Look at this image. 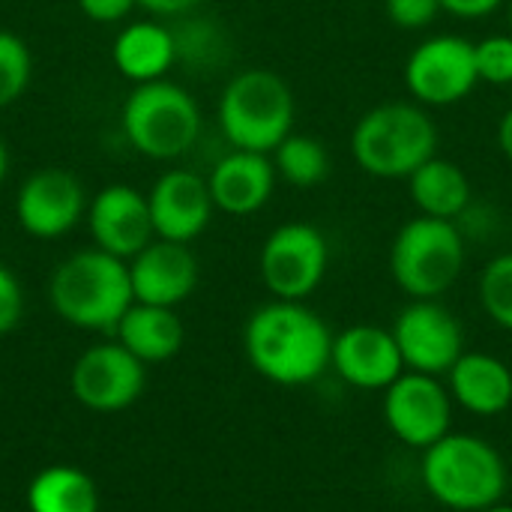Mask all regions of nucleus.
Listing matches in <instances>:
<instances>
[{"label": "nucleus", "instance_id": "1", "mask_svg": "<svg viewBox=\"0 0 512 512\" xmlns=\"http://www.w3.org/2000/svg\"><path fill=\"white\" fill-rule=\"evenodd\" d=\"M243 348L261 378L279 387H306L327 372L333 333L309 306L273 300L246 321Z\"/></svg>", "mask_w": 512, "mask_h": 512}, {"label": "nucleus", "instance_id": "2", "mask_svg": "<svg viewBox=\"0 0 512 512\" xmlns=\"http://www.w3.org/2000/svg\"><path fill=\"white\" fill-rule=\"evenodd\" d=\"M54 312L78 330H114L135 303L129 264L102 249H81L57 264L48 282Z\"/></svg>", "mask_w": 512, "mask_h": 512}, {"label": "nucleus", "instance_id": "3", "mask_svg": "<svg viewBox=\"0 0 512 512\" xmlns=\"http://www.w3.org/2000/svg\"><path fill=\"white\" fill-rule=\"evenodd\" d=\"M420 477L441 507L456 512H486L507 492L504 456L480 435H444L423 450Z\"/></svg>", "mask_w": 512, "mask_h": 512}, {"label": "nucleus", "instance_id": "4", "mask_svg": "<svg viewBox=\"0 0 512 512\" xmlns=\"http://www.w3.org/2000/svg\"><path fill=\"white\" fill-rule=\"evenodd\" d=\"M438 150V126L420 102H384L369 108L351 132V156L381 180H408Z\"/></svg>", "mask_w": 512, "mask_h": 512}, {"label": "nucleus", "instance_id": "5", "mask_svg": "<svg viewBox=\"0 0 512 512\" xmlns=\"http://www.w3.org/2000/svg\"><path fill=\"white\" fill-rule=\"evenodd\" d=\"M294 117V93L273 69H243L219 96V129L234 150L270 156L294 132Z\"/></svg>", "mask_w": 512, "mask_h": 512}, {"label": "nucleus", "instance_id": "6", "mask_svg": "<svg viewBox=\"0 0 512 512\" xmlns=\"http://www.w3.org/2000/svg\"><path fill=\"white\" fill-rule=\"evenodd\" d=\"M120 126L135 153L156 162H171L198 144L201 108L186 87L159 78L150 84H135L123 102Z\"/></svg>", "mask_w": 512, "mask_h": 512}, {"label": "nucleus", "instance_id": "7", "mask_svg": "<svg viewBox=\"0 0 512 512\" xmlns=\"http://www.w3.org/2000/svg\"><path fill=\"white\" fill-rule=\"evenodd\" d=\"M465 237L450 219L417 216L405 222L390 246V273L414 300H438L465 267Z\"/></svg>", "mask_w": 512, "mask_h": 512}, {"label": "nucleus", "instance_id": "8", "mask_svg": "<svg viewBox=\"0 0 512 512\" xmlns=\"http://www.w3.org/2000/svg\"><path fill=\"white\" fill-rule=\"evenodd\" d=\"M330 249L324 234L309 222H285L273 228L261 246L258 270L264 288L276 300L303 303L327 276Z\"/></svg>", "mask_w": 512, "mask_h": 512}, {"label": "nucleus", "instance_id": "9", "mask_svg": "<svg viewBox=\"0 0 512 512\" xmlns=\"http://www.w3.org/2000/svg\"><path fill=\"white\" fill-rule=\"evenodd\" d=\"M480 84L474 42L456 33H441L420 42L405 63V87L420 105H456Z\"/></svg>", "mask_w": 512, "mask_h": 512}, {"label": "nucleus", "instance_id": "10", "mask_svg": "<svg viewBox=\"0 0 512 512\" xmlns=\"http://www.w3.org/2000/svg\"><path fill=\"white\" fill-rule=\"evenodd\" d=\"M384 423L411 450H429L453 423V396L435 378L423 372H402L384 390Z\"/></svg>", "mask_w": 512, "mask_h": 512}, {"label": "nucleus", "instance_id": "11", "mask_svg": "<svg viewBox=\"0 0 512 512\" xmlns=\"http://www.w3.org/2000/svg\"><path fill=\"white\" fill-rule=\"evenodd\" d=\"M393 339L405 360V369L423 375H447L453 363L465 354V333L459 318L438 300L408 303L396 324Z\"/></svg>", "mask_w": 512, "mask_h": 512}, {"label": "nucleus", "instance_id": "12", "mask_svg": "<svg viewBox=\"0 0 512 512\" xmlns=\"http://www.w3.org/2000/svg\"><path fill=\"white\" fill-rule=\"evenodd\" d=\"M87 216V195L75 174L63 168L33 171L15 195V219L36 240H57Z\"/></svg>", "mask_w": 512, "mask_h": 512}, {"label": "nucleus", "instance_id": "13", "mask_svg": "<svg viewBox=\"0 0 512 512\" xmlns=\"http://www.w3.org/2000/svg\"><path fill=\"white\" fill-rule=\"evenodd\" d=\"M69 387L72 396L90 411H123L138 402L144 390V363L132 357L120 342H102L75 360Z\"/></svg>", "mask_w": 512, "mask_h": 512}, {"label": "nucleus", "instance_id": "14", "mask_svg": "<svg viewBox=\"0 0 512 512\" xmlns=\"http://www.w3.org/2000/svg\"><path fill=\"white\" fill-rule=\"evenodd\" d=\"M147 207L153 219V234L159 240L186 246L207 231L216 210L207 177L189 168H171L159 174L153 189L147 192Z\"/></svg>", "mask_w": 512, "mask_h": 512}, {"label": "nucleus", "instance_id": "15", "mask_svg": "<svg viewBox=\"0 0 512 512\" xmlns=\"http://www.w3.org/2000/svg\"><path fill=\"white\" fill-rule=\"evenodd\" d=\"M87 228L96 249L123 261L135 258L156 237L147 195L129 183H111L93 195L87 204Z\"/></svg>", "mask_w": 512, "mask_h": 512}, {"label": "nucleus", "instance_id": "16", "mask_svg": "<svg viewBox=\"0 0 512 512\" xmlns=\"http://www.w3.org/2000/svg\"><path fill=\"white\" fill-rule=\"evenodd\" d=\"M330 366L357 390H387L405 372L393 330L375 324H354L333 336Z\"/></svg>", "mask_w": 512, "mask_h": 512}, {"label": "nucleus", "instance_id": "17", "mask_svg": "<svg viewBox=\"0 0 512 512\" xmlns=\"http://www.w3.org/2000/svg\"><path fill=\"white\" fill-rule=\"evenodd\" d=\"M129 264V282L135 303L150 306H180L198 285V261L186 243L153 240Z\"/></svg>", "mask_w": 512, "mask_h": 512}, {"label": "nucleus", "instance_id": "18", "mask_svg": "<svg viewBox=\"0 0 512 512\" xmlns=\"http://www.w3.org/2000/svg\"><path fill=\"white\" fill-rule=\"evenodd\" d=\"M207 186L216 210L228 216H252L273 198L276 165L267 153L231 150L213 165Z\"/></svg>", "mask_w": 512, "mask_h": 512}, {"label": "nucleus", "instance_id": "19", "mask_svg": "<svg viewBox=\"0 0 512 512\" xmlns=\"http://www.w3.org/2000/svg\"><path fill=\"white\" fill-rule=\"evenodd\" d=\"M447 378L453 402L477 417H498L512 405V369L492 354L465 351Z\"/></svg>", "mask_w": 512, "mask_h": 512}, {"label": "nucleus", "instance_id": "20", "mask_svg": "<svg viewBox=\"0 0 512 512\" xmlns=\"http://www.w3.org/2000/svg\"><path fill=\"white\" fill-rule=\"evenodd\" d=\"M111 60L117 72L132 84L159 81L177 63L174 33L159 21H132L117 33L111 45Z\"/></svg>", "mask_w": 512, "mask_h": 512}, {"label": "nucleus", "instance_id": "21", "mask_svg": "<svg viewBox=\"0 0 512 512\" xmlns=\"http://www.w3.org/2000/svg\"><path fill=\"white\" fill-rule=\"evenodd\" d=\"M117 342L138 357L144 366L147 363H165L177 357L183 348V321L174 309L168 306H150V303H132L120 324L114 327Z\"/></svg>", "mask_w": 512, "mask_h": 512}, {"label": "nucleus", "instance_id": "22", "mask_svg": "<svg viewBox=\"0 0 512 512\" xmlns=\"http://www.w3.org/2000/svg\"><path fill=\"white\" fill-rule=\"evenodd\" d=\"M411 201L423 216L456 222L471 204V180L465 171L441 156H432L408 177Z\"/></svg>", "mask_w": 512, "mask_h": 512}, {"label": "nucleus", "instance_id": "23", "mask_svg": "<svg viewBox=\"0 0 512 512\" xmlns=\"http://www.w3.org/2000/svg\"><path fill=\"white\" fill-rule=\"evenodd\" d=\"M30 512H99V492L93 477L81 468L51 465L33 477L27 489Z\"/></svg>", "mask_w": 512, "mask_h": 512}, {"label": "nucleus", "instance_id": "24", "mask_svg": "<svg viewBox=\"0 0 512 512\" xmlns=\"http://www.w3.org/2000/svg\"><path fill=\"white\" fill-rule=\"evenodd\" d=\"M171 33H174L177 63H183V66H189L195 72L219 69L231 54L228 33L213 18H198V15L189 18V15H183V21L177 27H171Z\"/></svg>", "mask_w": 512, "mask_h": 512}, {"label": "nucleus", "instance_id": "25", "mask_svg": "<svg viewBox=\"0 0 512 512\" xmlns=\"http://www.w3.org/2000/svg\"><path fill=\"white\" fill-rule=\"evenodd\" d=\"M273 165H276V174L285 183H291L297 189H312V186L327 180V174H330V153H327V147L318 138L291 132L273 150Z\"/></svg>", "mask_w": 512, "mask_h": 512}, {"label": "nucleus", "instance_id": "26", "mask_svg": "<svg viewBox=\"0 0 512 512\" xmlns=\"http://www.w3.org/2000/svg\"><path fill=\"white\" fill-rule=\"evenodd\" d=\"M33 78V57L27 42L12 33V30H0V108L15 105Z\"/></svg>", "mask_w": 512, "mask_h": 512}, {"label": "nucleus", "instance_id": "27", "mask_svg": "<svg viewBox=\"0 0 512 512\" xmlns=\"http://www.w3.org/2000/svg\"><path fill=\"white\" fill-rule=\"evenodd\" d=\"M480 306L504 330L512 333V252H504L480 273Z\"/></svg>", "mask_w": 512, "mask_h": 512}, {"label": "nucleus", "instance_id": "28", "mask_svg": "<svg viewBox=\"0 0 512 512\" xmlns=\"http://www.w3.org/2000/svg\"><path fill=\"white\" fill-rule=\"evenodd\" d=\"M474 54L480 81L495 87L512 84V33H498L486 36L483 42H474Z\"/></svg>", "mask_w": 512, "mask_h": 512}, {"label": "nucleus", "instance_id": "29", "mask_svg": "<svg viewBox=\"0 0 512 512\" xmlns=\"http://www.w3.org/2000/svg\"><path fill=\"white\" fill-rule=\"evenodd\" d=\"M384 12L399 30H426L444 9L441 0H384Z\"/></svg>", "mask_w": 512, "mask_h": 512}, {"label": "nucleus", "instance_id": "30", "mask_svg": "<svg viewBox=\"0 0 512 512\" xmlns=\"http://www.w3.org/2000/svg\"><path fill=\"white\" fill-rule=\"evenodd\" d=\"M21 315H24V291L18 279L12 276V270L0 264V336L12 333Z\"/></svg>", "mask_w": 512, "mask_h": 512}, {"label": "nucleus", "instance_id": "31", "mask_svg": "<svg viewBox=\"0 0 512 512\" xmlns=\"http://www.w3.org/2000/svg\"><path fill=\"white\" fill-rule=\"evenodd\" d=\"M135 6H138V0H78V9L84 12V18H90L96 24H117Z\"/></svg>", "mask_w": 512, "mask_h": 512}, {"label": "nucleus", "instance_id": "32", "mask_svg": "<svg viewBox=\"0 0 512 512\" xmlns=\"http://www.w3.org/2000/svg\"><path fill=\"white\" fill-rule=\"evenodd\" d=\"M504 0H441V9L456 18H486L492 15Z\"/></svg>", "mask_w": 512, "mask_h": 512}, {"label": "nucleus", "instance_id": "33", "mask_svg": "<svg viewBox=\"0 0 512 512\" xmlns=\"http://www.w3.org/2000/svg\"><path fill=\"white\" fill-rule=\"evenodd\" d=\"M141 9L153 12V15H165V18H183L189 12H195L201 6V0H138Z\"/></svg>", "mask_w": 512, "mask_h": 512}, {"label": "nucleus", "instance_id": "34", "mask_svg": "<svg viewBox=\"0 0 512 512\" xmlns=\"http://www.w3.org/2000/svg\"><path fill=\"white\" fill-rule=\"evenodd\" d=\"M498 147H501V153L512 162V105L504 111V117L498 123Z\"/></svg>", "mask_w": 512, "mask_h": 512}, {"label": "nucleus", "instance_id": "35", "mask_svg": "<svg viewBox=\"0 0 512 512\" xmlns=\"http://www.w3.org/2000/svg\"><path fill=\"white\" fill-rule=\"evenodd\" d=\"M6 174H9V147H6V141H3V135H0V186H3V180H6Z\"/></svg>", "mask_w": 512, "mask_h": 512}, {"label": "nucleus", "instance_id": "36", "mask_svg": "<svg viewBox=\"0 0 512 512\" xmlns=\"http://www.w3.org/2000/svg\"><path fill=\"white\" fill-rule=\"evenodd\" d=\"M486 512H512L510 504H495V507H489Z\"/></svg>", "mask_w": 512, "mask_h": 512}, {"label": "nucleus", "instance_id": "37", "mask_svg": "<svg viewBox=\"0 0 512 512\" xmlns=\"http://www.w3.org/2000/svg\"><path fill=\"white\" fill-rule=\"evenodd\" d=\"M510 33H512V0H510Z\"/></svg>", "mask_w": 512, "mask_h": 512}]
</instances>
